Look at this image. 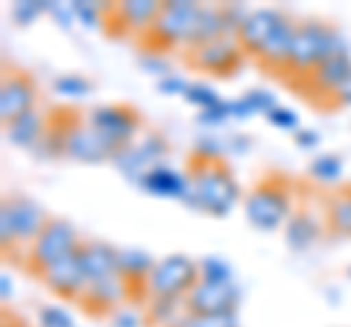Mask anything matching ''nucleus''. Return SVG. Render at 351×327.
Returning a JSON list of instances; mask_svg holds the SVG:
<instances>
[{"instance_id":"obj_47","label":"nucleus","mask_w":351,"mask_h":327,"mask_svg":"<svg viewBox=\"0 0 351 327\" xmlns=\"http://www.w3.org/2000/svg\"><path fill=\"white\" fill-rule=\"evenodd\" d=\"M346 275H348V278H351V266H348V272H346Z\"/></svg>"},{"instance_id":"obj_41","label":"nucleus","mask_w":351,"mask_h":327,"mask_svg":"<svg viewBox=\"0 0 351 327\" xmlns=\"http://www.w3.org/2000/svg\"><path fill=\"white\" fill-rule=\"evenodd\" d=\"M156 88L164 96H182L184 100V94H188V88H191V79H184V76H179V73H167L156 82Z\"/></svg>"},{"instance_id":"obj_38","label":"nucleus","mask_w":351,"mask_h":327,"mask_svg":"<svg viewBox=\"0 0 351 327\" xmlns=\"http://www.w3.org/2000/svg\"><path fill=\"white\" fill-rule=\"evenodd\" d=\"M138 64H141V68H144L147 73H156L158 79H161V76H167V73H173V70H170V56H164V53L141 50V53H138Z\"/></svg>"},{"instance_id":"obj_40","label":"nucleus","mask_w":351,"mask_h":327,"mask_svg":"<svg viewBox=\"0 0 351 327\" xmlns=\"http://www.w3.org/2000/svg\"><path fill=\"white\" fill-rule=\"evenodd\" d=\"M267 120H269V126H276V129H281V132H299V114L293 112V108H284V105H276L272 112L267 114Z\"/></svg>"},{"instance_id":"obj_42","label":"nucleus","mask_w":351,"mask_h":327,"mask_svg":"<svg viewBox=\"0 0 351 327\" xmlns=\"http://www.w3.org/2000/svg\"><path fill=\"white\" fill-rule=\"evenodd\" d=\"M47 15H53L56 21H62V29H71L73 21H76L71 3H53V0H50V6H47Z\"/></svg>"},{"instance_id":"obj_17","label":"nucleus","mask_w":351,"mask_h":327,"mask_svg":"<svg viewBox=\"0 0 351 327\" xmlns=\"http://www.w3.org/2000/svg\"><path fill=\"white\" fill-rule=\"evenodd\" d=\"M64 158L80 161V164H106L114 158V152L108 149V144L88 126V120L80 114L73 120L71 132H68V149H64Z\"/></svg>"},{"instance_id":"obj_20","label":"nucleus","mask_w":351,"mask_h":327,"mask_svg":"<svg viewBox=\"0 0 351 327\" xmlns=\"http://www.w3.org/2000/svg\"><path fill=\"white\" fill-rule=\"evenodd\" d=\"M156 266H158V260L149 252H144V248H120V275H123V280L132 289V304H141L149 298L147 283L152 278V272H156Z\"/></svg>"},{"instance_id":"obj_32","label":"nucleus","mask_w":351,"mask_h":327,"mask_svg":"<svg viewBox=\"0 0 351 327\" xmlns=\"http://www.w3.org/2000/svg\"><path fill=\"white\" fill-rule=\"evenodd\" d=\"M47 6H50V0H18V3H12V9H9V18H12V24H18V27H29V24H36L38 18L47 15Z\"/></svg>"},{"instance_id":"obj_35","label":"nucleus","mask_w":351,"mask_h":327,"mask_svg":"<svg viewBox=\"0 0 351 327\" xmlns=\"http://www.w3.org/2000/svg\"><path fill=\"white\" fill-rule=\"evenodd\" d=\"M191 158H199V161H226V138H214V135L196 138Z\"/></svg>"},{"instance_id":"obj_14","label":"nucleus","mask_w":351,"mask_h":327,"mask_svg":"<svg viewBox=\"0 0 351 327\" xmlns=\"http://www.w3.org/2000/svg\"><path fill=\"white\" fill-rule=\"evenodd\" d=\"M243 289L237 283H211V280H199L196 287L184 296V313L191 315H226V313H237Z\"/></svg>"},{"instance_id":"obj_13","label":"nucleus","mask_w":351,"mask_h":327,"mask_svg":"<svg viewBox=\"0 0 351 327\" xmlns=\"http://www.w3.org/2000/svg\"><path fill=\"white\" fill-rule=\"evenodd\" d=\"M158 12H161L158 0H123V3L108 6L106 29L112 36H129L141 41L152 29V24H156Z\"/></svg>"},{"instance_id":"obj_4","label":"nucleus","mask_w":351,"mask_h":327,"mask_svg":"<svg viewBox=\"0 0 351 327\" xmlns=\"http://www.w3.org/2000/svg\"><path fill=\"white\" fill-rule=\"evenodd\" d=\"M246 222L255 231H284L295 211V181L281 170H269L252 184L243 199Z\"/></svg>"},{"instance_id":"obj_2","label":"nucleus","mask_w":351,"mask_h":327,"mask_svg":"<svg viewBox=\"0 0 351 327\" xmlns=\"http://www.w3.org/2000/svg\"><path fill=\"white\" fill-rule=\"evenodd\" d=\"M188 179H191V190H188V199L182 205L196 211V213L226 220V216L240 205V199H243V187H240L237 176L226 161L191 158Z\"/></svg>"},{"instance_id":"obj_3","label":"nucleus","mask_w":351,"mask_h":327,"mask_svg":"<svg viewBox=\"0 0 351 327\" xmlns=\"http://www.w3.org/2000/svg\"><path fill=\"white\" fill-rule=\"evenodd\" d=\"M337 53H348V47L343 41V32L334 24L316 21V18L299 21L290 41V53H287V64L281 70V79H287V85H295L307 73H313L322 62L337 56Z\"/></svg>"},{"instance_id":"obj_7","label":"nucleus","mask_w":351,"mask_h":327,"mask_svg":"<svg viewBox=\"0 0 351 327\" xmlns=\"http://www.w3.org/2000/svg\"><path fill=\"white\" fill-rule=\"evenodd\" d=\"M80 246H82V237L76 231V225L62 220V216H50L47 228H44L41 237L36 239V246L27 252L24 266H27V272L41 278L53 263H59V260L80 252Z\"/></svg>"},{"instance_id":"obj_31","label":"nucleus","mask_w":351,"mask_h":327,"mask_svg":"<svg viewBox=\"0 0 351 327\" xmlns=\"http://www.w3.org/2000/svg\"><path fill=\"white\" fill-rule=\"evenodd\" d=\"M199 280H211V283H232L234 280V269L226 257L219 254H208L199 257Z\"/></svg>"},{"instance_id":"obj_45","label":"nucleus","mask_w":351,"mask_h":327,"mask_svg":"<svg viewBox=\"0 0 351 327\" xmlns=\"http://www.w3.org/2000/svg\"><path fill=\"white\" fill-rule=\"evenodd\" d=\"M12 298H15V283H12V275L3 272V275H0V301L9 304Z\"/></svg>"},{"instance_id":"obj_18","label":"nucleus","mask_w":351,"mask_h":327,"mask_svg":"<svg viewBox=\"0 0 351 327\" xmlns=\"http://www.w3.org/2000/svg\"><path fill=\"white\" fill-rule=\"evenodd\" d=\"M44 287H47L53 296H59L62 301H80V296L85 292V269H82V260H80V252L53 263L47 272L41 275Z\"/></svg>"},{"instance_id":"obj_46","label":"nucleus","mask_w":351,"mask_h":327,"mask_svg":"<svg viewBox=\"0 0 351 327\" xmlns=\"http://www.w3.org/2000/svg\"><path fill=\"white\" fill-rule=\"evenodd\" d=\"M331 108H351V79L334 94V100H331Z\"/></svg>"},{"instance_id":"obj_24","label":"nucleus","mask_w":351,"mask_h":327,"mask_svg":"<svg viewBox=\"0 0 351 327\" xmlns=\"http://www.w3.org/2000/svg\"><path fill=\"white\" fill-rule=\"evenodd\" d=\"M50 126V112H44V108H32V112H27L24 117L12 120L6 129V144L15 146V149H27L32 152L38 146V140L44 138V132H47Z\"/></svg>"},{"instance_id":"obj_36","label":"nucleus","mask_w":351,"mask_h":327,"mask_svg":"<svg viewBox=\"0 0 351 327\" xmlns=\"http://www.w3.org/2000/svg\"><path fill=\"white\" fill-rule=\"evenodd\" d=\"M38 327H76V322L62 304H44L38 310Z\"/></svg>"},{"instance_id":"obj_33","label":"nucleus","mask_w":351,"mask_h":327,"mask_svg":"<svg viewBox=\"0 0 351 327\" xmlns=\"http://www.w3.org/2000/svg\"><path fill=\"white\" fill-rule=\"evenodd\" d=\"M91 79H85L82 73H62L53 79V91L59 96H88L91 94Z\"/></svg>"},{"instance_id":"obj_29","label":"nucleus","mask_w":351,"mask_h":327,"mask_svg":"<svg viewBox=\"0 0 351 327\" xmlns=\"http://www.w3.org/2000/svg\"><path fill=\"white\" fill-rule=\"evenodd\" d=\"M71 9H73V18L80 21L82 27H88V29H100V27H106L108 6L94 3V0H71Z\"/></svg>"},{"instance_id":"obj_37","label":"nucleus","mask_w":351,"mask_h":327,"mask_svg":"<svg viewBox=\"0 0 351 327\" xmlns=\"http://www.w3.org/2000/svg\"><path fill=\"white\" fill-rule=\"evenodd\" d=\"M108 319H112V327H144L149 322L147 310H141L138 304H123V307L114 310Z\"/></svg>"},{"instance_id":"obj_30","label":"nucleus","mask_w":351,"mask_h":327,"mask_svg":"<svg viewBox=\"0 0 351 327\" xmlns=\"http://www.w3.org/2000/svg\"><path fill=\"white\" fill-rule=\"evenodd\" d=\"M184 103L193 105L196 112H208V108L223 105L226 100L217 94L214 85H208V82H202V79H193V82H191V88H188V94H184Z\"/></svg>"},{"instance_id":"obj_21","label":"nucleus","mask_w":351,"mask_h":327,"mask_svg":"<svg viewBox=\"0 0 351 327\" xmlns=\"http://www.w3.org/2000/svg\"><path fill=\"white\" fill-rule=\"evenodd\" d=\"M147 196H156V199H176V202H184L188 199V190H191V179H188V170H176L170 164H158L156 170H149L144 179L138 184Z\"/></svg>"},{"instance_id":"obj_1","label":"nucleus","mask_w":351,"mask_h":327,"mask_svg":"<svg viewBox=\"0 0 351 327\" xmlns=\"http://www.w3.org/2000/svg\"><path fill=\"white\" fill-rule=\"evenodd\" d=\"M295 24L287 12L281 9H252L243 18V24L237 27V41L243 47L246 56L258 59L263 68L276 70L281 76L284 64H287V53H290V41Z\"/></svg>"},{"instance_id":"obj_12","label":"nucleus","mask_w":351,"mask_h":327,"mask_svg":"<svg viewBox=\"0 0 351 327\" xmlns=\"http://www.w3.org/2000/svg\"><path fill=\"white\" fill-rule=\"evenodd\" d=\"M348 79H351V53H337V56L322 62L313 73H307L304 79L290 85V88L304 94V100H311L322 108H331L334 94L343 88Z\"/></svg>"},{"instance_id":"obj_16","label":"nucleus","mask_w":351,"mask_h":327,"mask_svg":"<svg viewBox=\"0 0 351 327\" xmlns=\"http://www.w3.org/2000/svg\"><path fill=\"white\" fill-rule=\"evenodd\" d=\"M32 108H38V85L29 73L12 70L0 82V120L9 126L12 120L24 117Z\"/></svg>"},{"instance_id":"obj_23","label":"nucleus","mask_w":351,"mask_h":327,"mask_svg":"<svg viewBox=\"0 0 351 327\" xmlns=\"http://www.w3.org/2000/svg\"><path fill=\"white\" fill-rule=\"evenodd\" d=\"M80 260H82L88 280L108 278V275H117L120 272V248L112 243H103V239H82Z\"/></svg>"},{"instance_id":"obj_5","label":"nucleus","mask_w":351,"mask_h":327,"mask_svg":"<svg viewBox=\"0 0 351 327\" xmlns=\"http://www.w3.org/2000/svg\"><path fill=\"white\" fill-rule=\"evenodd\" d=\"M47 222L50 216L44 213V208L36 199H29L24 193L6 196L3 205H0V248L6 254L24 248L27 257V252L36 246V239L47 228Z\"/></svg>"},{"instance_id":"obj_39","label":"nucleus","mask_w":351,"mask_h":327,"mask_svg":"<svg viewBox=\"0 0 351 327\" xmlns=\"http://www.w3.org/2000/svg\"><path fill=\"white\" fill-rule=\"evenodd\" d=\"M226 123H232V114H228V100L217 108H208V112H196V126L202 129H223Z\"/></svg>"},{"instance_id":"obj_19","label":"nucleus","mask_w":351,"mask_h":327,"mask_svg":"<svg viewBox=\"0 0 351 327\" xmlns=\"http://www.w3.org/2000/svg\"><path fill=\"white\" fill-rule=\"evenodd\" d=\"M80 117V112L71 105H62V108H50V126L44 138L38 140V146L29 152L32 158L38 161H56L64 158V149H68V132L73 126V120Z\"/></svg>"},{"instance_id":"obj_11","label":"nucleus","mask_w":351,"mask_h":327,"mask_svg":"<svg viewBox=\"0 0 351 327\" xmlns=\"http://www.w3.org/2000/svg\"><path fill=\"white\" fill-rule=\"evenodd\" d=\"M167 155H170L167 138H164L161 132H147L132 146L120 149L112 158V164L120 170L123 179H129L132 184H141V179H144L149 170H156L158 164H167Z\"/></svg>"},{"instance_id":"obj_9","label":"nucleus","mask_w":351,"mask_h":327,"mask_svg":"<svg viewBox=\"0 0 351 327\" xmlns=\"http://www.w3.org/2000/svg\"><path fill=\"white\" fill-rule=\"evenodd\" d=\"M199 283V260L188 254H167L158 260L156 272L147 283L149 298H176L184 301V296Z\"/></svg>"},{"instance_id":"obj_26","label":"nucleus","mask_w":351,"mask_h":327,"mask_svg":"<svg viewBox=\"0 0 351 327\" xmlns=\"http://www.w3.org/2000/svg\"><path fill=\"white\" fill-rule=\"evenodd\" d=\"M276 96H272V91L267 88H252L246 94L234 96V100H228V114H232V123H237V120H249L255 114H263L267 117L272 108H276Z\"/></svg>"},{"instance_id":"obj_22","label":"nucleus","mask_w":351,"mask_h":327,"mask_svg":"<svg viewBox=\"0 0 351 327\" xmlns=\"http://www.w3.org/2000/svg\"><path fill=\"white\" fill-rule=\"evenodd\" d=\"M322 234H325V220H319L311 208H295L287 225H284V243L295 254L311 252L322 239Z\"/></svg>"},{"instance_id":"obj_28","label":"nucleus","mask_w":351,"mask_h":327,"mask_svg":"<svg viewBox=\"0 0 351 327\" xmlns=\"http://www.w3.org/2000/svg\"><path fill=\"white\" fill-rule=\"evenodd\" d=\"M184 315V301L176 298H147V319L158 327H173Z\"/></svg>"},{"instance_id":"obj_34","label":"nucleus","mask_w":351,"mask_h":327,"mask_svg":"<svg viewBox=\"0 0 351 327\" xmlns=\"http://www.w3.org/2000/svg\"><path fill=\"white\" fill-rule=\"evenodd\" d=\"M173 327H240V315L237 313H226V315H191V313H184Z\"/></svg>"},{"instance_id":"obj_8","label":"nucleus","mask_w":351,"mask_h":327,"mask_svg":"<svg viewBox=\"0 0 351 327\" xmlns=\"http://www.w3.org/2000/svg\"><path fill=\"white\" fill-rule=\"evenodd\" d=\"M88 126L100 135L108 149L117 152L132 146L141 135V126H144V117L135 105H126V103H106V105H94L91 112L85 114Z\"/></svg>"},{"instance_id":"obj_15","label":"nucleus","mask_w":351,"mask_h":327,"mask_svg":"<svg viewBox=\"0 0 351 327\" xmlns=\"http://www.w3.org/2000/svg\"><path fill=\"white\" fill-rule=\"evenodd\" d=\"M80 307L88 315H112L120 310L123 304H132V289L123 280V275H108V278H97L85 283V292L80 296Z\"/></svg>"},{"instance_id":"obj_27","label":"nucleus","mask_w":351,"mask_h":327,"mask_svg":"<svg viewBox=\"0 0 351 327\" xmlns=\"http://www.w3.org/2000/svg\"><path fill=\"white\" fill-rule=\"evenodd\" d=\"M307 176H311V181H316V184H325V187H331V184L343 181V158L334 155V152H322V155H316L311 161V167H307Z\"/></svg>"},{"instance_id":"obj_44","label":"nucleus","mask_w":351,"mask_h":327,"mask_svg":"<svg viewBox=\"0 0 351 327\" xmlns=\"http://www.w3.org/2000/svg\"><path fill=\"white\" fill-rule=\"evenodd\" d=\"M249 144H252V140L243 138V135L226 138V158H228V155H243V152H249Z\"/></svg>"},{"instance_id":"obj_25","label":"nucleus","mask_w":351,"mask_h":327,"mask_svg":"<svg viewBox=\"0 0 351 327\" xmlns=\"http://www.w3.org/2000/svg\"><path fill=\"white\" fill-rule=\"evenodd\" d=\"M325 231L334 237H351V184L334 190L322 208Z\"/></svg>"},{"instance_id":"obj_43","label":"nucleus","mask_w":351,"mask_h":327,"mask_svg":"<svg viewBox=\"0 0 351 327\" xmlns=\"http://www.w3.org/2000/svg\"><path fill=\"white\" fill-rule=\"evenodd\" d=\"M293 140H295V146L299 149H316L319 146V140H322V135L316 132V129H299V132L293 135Z\"/></svg>"},{"instance_id":"obj_10","label":"nucleus","mask_w":351,"mask_h":327,"mask_svg":"<svg viewBox=\"0 0 351 327\" xmlns=\"http://www.w3.org/2000/svg\"><path fill=\"white\" fill-rule=\"evenodd\" d=\"M182 59L191 70L217 76V79H232V76L243 68L246 53H243V47H240L237 38H217V41H211V44L184 50Z\"/></svg>"},{"instance_id":"obj_6","label":"nucleus","mask_w":351,"mask_h":327,"mask_svg":"<svg viewBox=\"0 0 351 327\" xmlns=\"http://www.w3.org/2000/svg\"><path fill=\"white\" fill-rule=\"evenodd\" d=\"M199 6L202 3H193V0H164L152 29L138 41L141 50L164 53V56H170L173 47L184 50L196 24V15H199Z\"/></svg>"}]
</instances>
